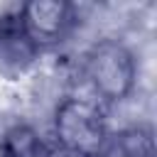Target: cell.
Segmentation results:
<instances>
[{
	"label": "cell",
	"mask_w": 157,
	"mask_h": 157,
	"mask_svg": "<svg viewBox=\"0 0 157 157\" xmlns=\"http://www.w3.org/2000/svg\"><path fill=\"white\" fill-rule=\"evenodd\" d=\"M86 76L103 103H120L137 81L135 54L120 39H98L86 54Z\"/></svg>",
	"instance_id": "1"
},
{
	"label": "cell",
	"mask_w": 157,
	"mask_h": 157,
	"mask_svg": "<svg viewBox=\"0 0 157 157\" xmlns=\"http://www.w3.org/2000/svg\"><path fill=\"white\" fill-rule=\"evenodd\" d=\"M108 135L105 115L98 103L88 98H64L54 110V140L56 150L96 157Z\"/></svg>",
	"instance_id": "2"
},
{
	"label": "cell",
	"mask_w": 157,
	"mask_h": 157,
	"mask_svg": "<svg viewBox=\"0 0 157 157\" xmlns=\"http://www.w3.org/2000/svg\"><path fill=\"white\" fill-rule=\"evenodd\" d=\"M17 17L37 52L64 42L76 25V10L66 0H29L17 10Z\"/></svg>",
	"instance_id": "3"
},
{
	"label": "cell",
	"mask_w": 157,
	"mask_h": 157,
	"mask_svg": "<svg viewBox=\"0 0 157 157\" xmlns=\"http://www.w3.org/2000/svg\"><path fill=\"white\" fill-rule=\"evenodd\" d=\"M96 157H155V137L145 125L108 130Z\"/></svg>",
	"instance_id": "4"
},
{
	"label": "cell",
	"mask_w": 157,
	"mask_h": 157,
	"mask_svg": "<svg viewBox=\"0 0 157 157\" xmlns=\"http://www.w3.org/2000/svg\"><path fill=\"white\" fill-rule=\"evenodd\" d=\"M0 157H54V147L37 128L12 123L0 135Z\"/></svg>",
	"instance_id": "5"
},
{
	"label": "cell",
	"mask_w": 157,
	"mask_h": 157,
	"mask_svg": "<svg viewBox=\"0 0 157 157\" xmlns=\"http://www.w3.org/2000/svg\"><path fill=\"white\" fill-rule=\"evenodd\" d=\"M54 157H88V155H78V152H66V150H54Z\"/></svg>",
	"instance_id": "6"
}]
</instances>
